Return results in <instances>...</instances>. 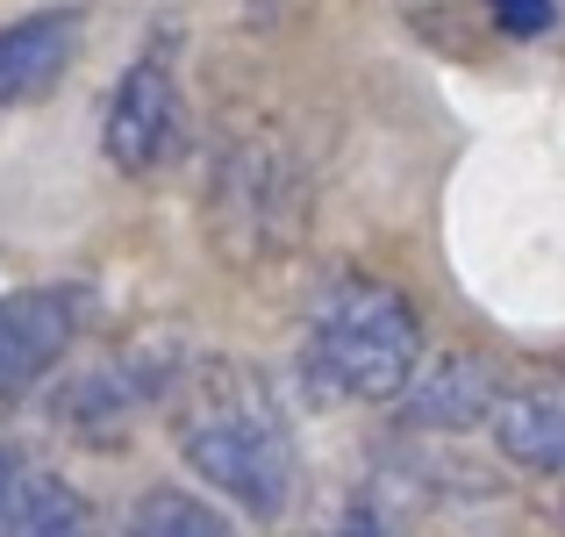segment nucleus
<instances>
[{"label": "nucleus", "instance_id": "obj_3", "mask_svg": "<svg viewBox=\"0 0 565 537\" xmlns=\"http://www.w3.org/2000/svg\"><path fill=\"white\" fill-rule=\"evenodd\" d=\"M186 144V94H180V51L166 43H143L122 65L108 94V115H100V151L122 179H158L180 158Z\"/></svg>", "mask_w": 565, "mask_h": 537}, {"label": "nucleus", "instance_id": "obj_1", "mask_svg": "<svg viewBox=\"0 0 565 537\" xmlns=\"http://www.w3.org/2000/svg\"><path fill=\"white\" fill-rule=\"evenodd\" d=\"M180 459L193 466V481L215 487L222 502H236L244 516H287L294 509L301 452H294V430L279 415V401L244 366L201 372L193 401L180 409Z\"/></svg>", "mask_w": 565, "mask_h": 537}, {"label": "nucleus", "instance_id": "obj_11", "mask_svg": "<svg viewBox=\"0 0 565 537\" xmlns=\"http://www.w3.org/2000/svg\"><path fill=\"white\" fill-rule=\"evenodd\" d=\"M501 29L509 36H544V22H552V0H494Z\"/></svg>", "mask_w": 565, "mask_h": 537}, {"label": "nucleus", "instance_id": "obj_4", "mask_svg": "<svg viewBox=\"0 0 565 537\" xmlns=\"http://www.w3.org/2000/svg\"><path fill=\"white\" fill-rule=\"evenodd\" d=\"M172 345H158V337H143V345H122L108 351L94 372H79V380L57 387V423L72 430V438L100 444V438H122V423L137 409H151L158 394H172Z\"/></svg>", "mask_w": 565, "mask_h": 537}, {"label": "nucleus", "instance_id": "obj_5", "mask_svg": "<svg viewBox=\"0 0 565 537\" xmlns=\"http://www.w3.org/2000/svg\"><path fill=\"white\" fill-rule=\"evenodd\" d=\"M79 287H29L0 294V401L43 387V372H57V358L79 337Z\"/></svg>", "mask_w": 565, "mask_h": 537}, {"label": "nucleus", "instance_id": "obj_10", "mask_svg": "<svg viewBox=\"0 0 565 537\" xmlns=\"http://www.w3.org/2000/svg\"><path fill=\"white\" fill-rule=\"evenodd\" d=\"M122 537H236V524L193 487H151V495H137Z\"/></svg>", "mask_w": 565, "mask_h": 537}, {"label": "nucleus", "instance_id": "obj_2", "mask_svg": "<svg viewBox=\"0 0 565 537\" xmlns=\"http://www.w3.org/2000/svg\"><path fill=\"white\" fill-rule=\"evenodd\" d=\"M301 394L337 409V401H401L408 380L423 372V323L408 294L373 273H344L322 308L301 330Z\"/></svg>", "mask_w": 565, "mask_h": 537}, {"label": "nucleus", "instance_id": "obj_8", "mask_svg": "<svg viewBox=\"0 0 565 537\" xmlns=\"http://www.w3.org/2000/svg\"><path fill=\"white\" fill-rule=\"evenodd\" d=\"M0 537H100V524L65 473H22L0 509Z\"/></svg>", "mask_w": 565, "mask_h": 537}, {"label": "nucleus", "instance_id": "obj_6", "mask_svg": "<svg viewBox=\"0 0 565 537\" xmlns=\"http://www.w3.org/2000/svg\"><path fill=\"white\" fill-rule=\"evenodd\" d=\"M72 57H79V8H43L0 29V123L51 94Z\"/></svg>", "mask_w": 565, "mask_h": 537}, {"label": "nucleus", "instance_id": "obj_13", "mask_svg": "<svg viewBox=\"0 0 565 537\" xmlns=\"http://www.w3.org/2000/svg\"><path fill=\"white\" fill-rule=\"evenodd\" d=\"M14 481H22V459L0 444V509H8V495H14Z\"/></svg>", "mask_w": 565, "mask_h": 537}, {"label": "nucleus", "instance_id": "obj_9", "mask_svg": "<svg viewBox=\"0 0 565 537\" xmlns=\"http://www.w3.org/2000/svg\"><path fill=\"white\" fill-rule=\"evenodd\" d=\"M408 415L415 423H444V430H466V423H487L494 415V380H487L472 358H444V366H429V372H415L408 380Z\"/></svg>", "mask_w": 565, "mask_h": 537}, {"label": "nucleus", "instance_id": "obj_12", "mask_svg": "<svg viewBox=\"0 0 565 537\" xmlns=\"http://www.w3.org/2000/svg\"><path fill=\"white\" fill-rule=\"evenodd\" d=\"M337 537H386V524L373 516V502H351V516L337 524Z\"/></svg>", "mask_w": 565, "mask_h": 537}, {"label": "nucleus", "instance_id": "obj_7", "mask_svg": "<svg viewBox=\"0 0 565 537\" xmlns=\"http://www.w3.org/2000/svg\"><path fill=\"white\" fill-rule=\"evenodd\" d=\"M494 444L530 473H565V380H537L494 401L487 415Z\"/></svg>", "mask_w": 565, "mask_h": 537}]
</instances>
